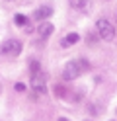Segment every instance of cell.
Here are the masks:
<instances>
[{
	"mask_svg": "<svg viewBox=\"0 0 117 121\" xmlns=\"http://www.w3.org/2000/svg\"><path fill=\"white\" fill-rule=\"evenodd\" d=\"M0 53L2 55H8V57H18L22 53V43L18 39H8L0 45Z\"/></svg>",
	"mask_w": 117,
	"mask_h": 121,
	"instance_id": "4",
	"label": "cell"
},
{
	"mask_svg": "<svg viewBox=\"0 0 117 121\" xmlns=\"http://www.w3.org/2000/svg\"><path fill=\"white\" fill-rule=\"evenodd\" d=\"M53 29H55V27H53V24H49V22H43V24L37 27V33L45 39V37H49V35L53 33Z\"/></svg>",
	"mask_w": 117,
	"mask_h": 121,
	"instance_id": "7",
	"label": "cell"
},
{
	"mask_svg": "<svg viewBox=\"0 0 117 121\" xmlns=\"http://www.w3.org/2000/svg\"><path fill=\"white\" fill-rule=\"evenodd\" d=\"M96 27H98V33H100V37L104 41H113V37H115V27H113V24L111 22H107V20H98V24H96Z\"/></svg>",
	"mask_w": 117,
	"mask_h": 121,
	"instance_id": "2",
	"label": "cell"
},
{
	"mask_svg": "<svg viewBox=\"0 0 117 121\" xmlns=\"http://www.w3.org/2000/svg\"><path fill=\"white\" fill-rule=\"evenodd\" d=\"M29 82H31V88H33L37 94H47V78L41 72V69L31 72V80Z\"/></svg>",
	"mask_w": 117,
	"mask_h": 121,
	"instance_id": "3",
	"label": "cell"
},
{
	"mask_svg": "<svg viewBox=\"0 0 117 121\" xmlns=\"http://www.w3.org/2000/svg\"><path fill=\"white\" fill-rule=\"evenodd\" d=\"M78 41H80V35L78 33H68V35H65L61 39V47H70V45H74Z\"/></svg>",
	"mask_w": 117,
	"mask_h": 121,
	"instance_id": "6",
	"label": "cell"
},
{
	"mask_svg": "<svg viewBox=\"0 0 117 121\" xmlns=\"http://www.w3.org/2000/svg\"><path fill=\"white\" fill-rule=\"evenodd\" d=\"M27 16H23V14H16L14 16V24L16 26H20V27H23V26H27Z\"/></svg>",
	"mask_w": 117,
	"mask_h": 121,
	"instance_id": "8",
	"label": "cell"
},
{
	"mask_svg": "<svg viewBox=\"0 0 117 121\" xmlns=\"http://www.w3.org/2000/svg\"><path fill=\"white\" fill-rule=\"evenodd\" d=\"M14 88L18 90V92H23V90H26V84H22V82H18V84H16Z\"/></svg>",
	"mask_w": 117,
	"mask_h": 121,
	"instance_id": "10",
	"label": "cell"
},
{
	"mask_svg": "<svg viewBox=\"0 0 117 121\" xmlns=\"http://www.w3.org/2000/svg\"><path fill=\"white\" fill-rule=\"evenodd\" d=\"M90 70V63L86 59H74V60H68L65 70H62V78L65 80H74L78 78L82 72H88Z\"/></svg>",
	"mask_w": 117,
	"mask_h": 121,
	"instance_id": "1",
	"label": "cell"
},
{
	"mask_svg": "<svg viewBox=\"0 0 117 121\" xmlns=\"http://www.w3.org/2000/svg\"><path fill=\"white\" fill-rule=\"evenodd\" d=\"M70 4H72V8H78V10L88 8V6H86V0H70Z\"/></svg>",
	"mask_w": 117,
	"mask_h": 121,
	"instance_id": "9",
	"label": "cell"
},
{
	"mask_svg": "<svg viewBox=\"0 0 117 121\" xmlns=\"http://www.w3.org/2000/svg\"><path fill=\"white\" fill-rule=\"evenodd\" d=\"M59 121H70V119H66V117H61V119H59Z\"/></svg>",
	"mask_w": 117,
	"mask_h": 121,
	"instance_id": "11",
	"label": "cell"
},
{
	"mask_svg": "<svg viewBox=\"0 0 117 121\" xmlns=\"http://www.w3.org/2000/svg\"><path fill=\"white\" fill-rule=\"evenodd\" d=\"M49 16H53V8H51V6H41V8H37V10L33 12V18L39 20V22H41V20H47Z\"/></svg>",
	"mask_w": 117,
	"mask_h": 121,
	"instance_id": "5",
	"label": "cell"
}]
</instances>
